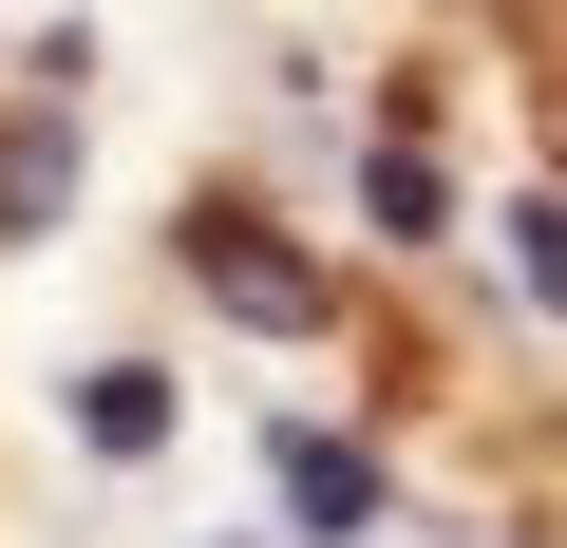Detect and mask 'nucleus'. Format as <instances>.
I'll list each match as a JSON object with an SVG mask.
<instances>
[{
	"instance_id": "obj_3",
	"label": "nucleus",
	"mask_w": 567,
	"mask_h": 548,
	"mask_svg": "<svg viewBox=\"0 0 567 548\" xmlns=\"http://www.w3.org/2000/svg\"><path fill=\"white\" fill-rule=\"evenodd\" d=\"M76 435H95V454H152V435H171V379H133V360L76 379Z\"/></svg>"
},
{
	"instance_id": "obj_1",
	"label": "nucleus",
	"mask_w": 567,
	"mask_h": 548,
	"mask_svg": "<svg viewBox=\"0 0 567 548\" xmlns=\"http://www.w3.org/2000/svg\"><path fill=\"white\" fill-rule=\"evenodd\" d=\"M189 265H208V285H227L246 322H284V341H303V322H322V265H303V246H284V227H246V208H208V227H189Z\"/></svg>"
},
{
	"instance_id": "obj_5",
	"label": "nucleus",
	"mask_w": 567,
	"mask_h": 548,
	"mask_svg": "<svg viewBox=\"0 0 567 548\" xmlns=\"http://www.w3.org/2000/svg\"><path fill=\"white\" fill-rule=\"evenodd\" d=\"M511 285H529V303H567V208H511Z\"/></svg>"
},
{
	"instance_id": "obj_2",
	"label": "nucleus",
	"mask_w": 567,
	"mask_h": 548,
	"mask_svg": "<svg viewBox=\"0 0 567 548\" xmlns=\"http://www.w3.org/2000/svg\"><path fill=\"white\" fill-rule=\"evenodd\" d=\"M284 492H303V529H379V454L360 435H284Z\"/></svg>"
},
{
	"instance_id": "obj_4",
	"label": "nucleus",
	"mask_w": 567,
	"mask_h": 548,
	"mask_svg": "<svg viewBox=\"0 0 567 548\" xmlns=\"http://www.w3.org/2000/svg\"><path fill=\"white\" fill-rule=\"evenodd\" d=\"M58 170H76V133H58V114H39V133H20V152H0V227H58Z\"/></svg>"
}]
</instances>
